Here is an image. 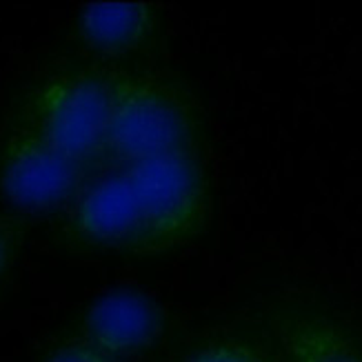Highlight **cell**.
I'll return each instance as SVG.
<instances>
[{
  "mask_svg": "<svg viewBox=\"0 0 362 362\" xmlns=\"http://www.w3.org/2000/svg\"><path fill=\"white\" fill-rule=\"evenodd\" d=\"M167 362H282V356L264 322H225L189 334Z\"/></svg>",
  "mask_w": 362,
  "mask_h": 362,
  "instance_id": "9c48e42d",
  "label": "cell"
},
{
  "mask_svg": "<svg viewBox=\"0 0 362 362\" xmlns=\"http://www.w3.org/2000/svg\"><path fill=\"white\" fill-rule=\"evenodd\" d=\"M31 229V218L16 216L9 211L0 214V287L9 278L11 269L21 258L27 233Z\"/></svg>",
  "mask_w": 362,
  "mask_h": 362,
  "instance_id": "30bf717a",
  "label": "cell"
},
{
  "mask_svg": "<svg viewBox=\"0 0 362 362\" xmlns=\"http://www.w3.org/2000/svg\"><path fill=\"white\" fill-rule=\"evenodd\" d=\"M74 40L81 56L122 69L151 65L163 34L158 7L149 3H93L74 18Z\"/></svg>",
  "mask_w": 362,
  "mask_h": 362,
  "instance_id": "8992f818",
  "label": "cell"
},
{
  "mask_svg": "<svg viewBox=\"0 0 362 362\" xmlns=\"http://www.w3.org/2000/svg\"><path fill=\"white\" fill-rule=\"evenodd\" d=\"M40 362H120V360L105 354L96 344H91L83 336L71 332L47 344Z\"/></svg>",
  "mask_w": 362,
  "mask_h": 362,
  "instance_id": "8fae6325",
  "label": "cell"
},
{
  "mask_svg": "<svg viewBox=\"0 0 362 362\" xmlns=\"http://www.w3.org/2000/svg\"><path fill=\"white\" fill-rule=\"evenodd\" d=\"M89 174L91 169L29 124L9 118L0 136V198L9 214L25 218L65 214Z\"/></svg>",
  "mask_w": 362,
  "mask_h": 362,
  "instance_id": "277c9868",
  "label": "cell"
},
{
  "mask_svg": "<svg viewBox=\"0 0 362 362\" xmlns=\"http://www.w3.org/2000/svg\"><path fill=\"white\" fill-rule=\"evenodd\" d=\"M262 322L282 362H362V329L340 313L300 300H276Z\"/></svg>",
  "mask_w": 362,
  "mask_h": 362,
  "instance_id": "52a82bcc",
  "label": "cell"
},
{
  "mask_svg": "<svg viewBox=\"0 0 362 362\" xmlns=\"http://www.w3.org/2000/svg\"><path fill=\"white\" fill-rule=\"evenodd\" d=\"M76 334L116 360L127 362L158 344L165 334V311L143 291H112L85 309Z\"/></svg>",
  "mask_w": 362,
  "mask_h": 362,
  "instance_id": "ba28073f",
  "label": "cell"
},
{
  "mask_svg": "<svg viewBox=\"0 0 362 362\" xmlns=\"http://www.w3.org/2000/svg\"><path fill=\"white\" fill-rule=\"evenodd\" d=\"M136 238L138 202L127 171H91L71 207L60 214L56 245L76 256L116 251L132 258Z\"/></svg>",
  "mask_w": 362,
  "mask_h": 362,
  "instance_id": "5b68a950",
  "label": "cell"
},
{
  "mask_svg": "<svg viewBox=\"0 0 362 362\" xmlns=\"http://www.w3.org/2000/svg\"><path fill=\"white\" fill-rule=\"evenodd\" d=\"M138 202L132 258H158L196 240L211 220V180L204 158H163L122 167Z\"/></svg>",
  "mask_w": 362,
  "mask_h": 362,
  "instance_id": "3957f363",
  "label": "cell"
},
{
  "mask_svg": "<svg viewBox=\"0 0 362 362\" xmlns=\"http://www.w3.org/2000/svg\"><path fill=\"white\" fill-rule=\"evenodd\" d=\"M129 71L78 54L31 83L11 116L93 171Z\"/></svg>",
  "mask_w": 362,
  "mask_h": 362,
  "instance_id": "7a4b0ae2",
  "label": "cell"
},
{
  "mask_svg": "<svg viewBox=\"0 0 362 362\" xmlns=\"http://www.w3.org/2000/svg\"><path fill=\"white\" fill-rule=\"evenodd\" d=\"M207 114L189 81L163 65L132 69L116 103L98 169L163 158H204Z\"/></svg>",
  "mask_w": 362,
  "mask_h": 362,
  "instance_id": "6da1fadb",
  "label": "cell"
}]
</instances>
